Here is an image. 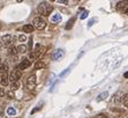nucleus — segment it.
<instances>
[{
  "mask_svg": "<svg viewBox=\"0 0 128 118\" xmlns=\"http://www.w3.org/2000/svg\"><path fill=\"white\" fill-rule=\"evenodd\" d=\"M53 11V6L51 4H48L46 1H42L37 6V13L39 16H48Z\"/></svg>",
  "mask_w": 128,
  "mask_h": 118,
  "instance_id": "1",
  "label": "nucleus"
},
{
  "mask_svg": "<svg viewBox=\"0 0 128 118\" xmlns=\"http://www.w3.org/2000/svg\"><path fill=\"white\" fill-rule=\"evenodd\" d=\"M32 26L35 29H38V30H43L46 27V21L44 20L43 16H36L32 21Z\"/></svg>",
  "mask_w": 128,
  "mask_h": 118,
  "instance_id": "2",
  "label": "nucleus"
},
{
  "mask_svg": "<svg viewBox=\"0 0 128 118\" xmlns=\"http://www.w3.org/2000/svg\"><path fill=\"white\" fill-rule=\"evenodd\" d=\"M22 78V72L18 70H13L10 72V74L8 75V81L10 82H15V81H20V79Z\"/></svg>",
  "mask_w": 128,
  "mask_h": 118,
  "instance_id": "3",
  "label": "nucleus"
},
{
  "mask_svg": "<svg viewBox=\"0 0 128 118\" xmlns=\"http://www.w3.org/2000/svg\"><path fill=\"white\" fill-rule=\"evenodd\" d=\"M15 37L12 35H9V34H6V35H4L1 38H0V41H1V43H2V45H5V46H10V45L13 44V42H14Z\"/></svg>",
  "mask_w": 128,
  "mask_h": 118,
  "instance_id": "4",
  "label": "nucleus"
},
{
  "mask_svg": "<svg viewBox=\"0 0 128 118\" xmlns=\"http://www.w3.org/2000/svg\"><path fill=\"white\" fill-rule=\"evenodd\" d=\"M42 49H43L42 45H40V44H37V45H36V47H35V50H34L32 52L30 53L29 58L31 59V60H35V59L39 58L40 53H42ZM31 60H30V62H31Z\"/></svg>",
  "mask_w": 128,
  "mask_h": 118,
  "instance_id": "5",
  "label": "nucleus"
},
{
  "mask_svg": "<svg viewBox=\"0 0 128 118\" xmlns=\"http://www.w3.org/2000/svg\"><path fill=\"white\" fill-rule=\"evenodd\" d=\"M127 6H128V0H121L116 5V12L119 13H124L127 11Z\"/></svg>",
  "mask_w": 128,
  "mask_h": 118,
  "instance_id": "6",
  "label": "nucleus"
},
{
  "mask_svg": "<svg viewBox=\"0 0 128 118\" xmlns=\"http://www.w3.org/2000/svg\"><path fill=\"white\" fill-rule=\"evenodd\" d=\"M30 65H31L30 59L23 58V59H22V62L18 64V68H16V70H18V71H23V70H27V68H29Z\"/></svg>",
  "mask_w": 128,
  "mask_h": 118,
  "instance_id": "7",
  "label": "nucleus"
},
{
  "mask_svg": "<svg viewBox=\"0 0 128 118\" xmlns=\"http://www.w3.org/2000/svg\"><path fill=\"white\" fill-rule=\"evenodd\" d=\"M27 87H28V89H30V90L35 89V87H36V75L35 74H32V75H30V77L28 78Z\"/></svg>",
  "mask_w": 128,
  "mask_h": 118,
  "instance_id": "8",
  "label": "nucleus"
},
{
  "mask_svg": "<svg viewBox=\"0 0 128 118\" xmlns=\"http://www.w3.org/2000/svg\"><path fill=\"white\" fill-rule=\"evenodd\" d=\"M0 85L2 87H6L8 85V74H7V72L0 74Z\"/></svg>",
  "mask_w": 128,
  "mask_h": 118,
  "instance_id": "9",
  "label": "nucleus"
},
{
  "mask_svg": "<svg viewBox=\"0 0 128 118\" xmlns=\"http://www.w3.org/2000/svg\"><path fill=\"white\" fill-rule=\"evenodd\" d=\"M61 15L59 14V13H57V14H53L52 16H51L50 19V22L51 23H53V24H57V23H60L61 22Z\"/></svg>",
  "mask_w": 128,
  "mask_h": 118,
  "instance_id": "10",
  "label": "nucleus"
},
{
  "mask_svg": "<svg viewBox=\"0 0 128 118\" xmlns=\"http://www.w3.org/2000/svg\"><path fill=\"white\" fill-rule=\"evenodd\" d=\"M122 98H124V93H122V92H118L116 95H114L113 102H114L116 104L122 103Z\"/></svg>",
  "mask_w": 128,
  "mask_h": 118,
  "instance_id": "11",
  "label": "nucleus"
},
{
  "mask_svg": "<svg viewBox=\"0 0 128 118\" xmlns=\"http://www.w3.org/2000/svg\"><path fill=\"white\" fill-rule=\"evenodd\" d=\"M35 30V28H34L32 24H24L23 27H22V31H23L24 34H31Z\"/></svg>",
  "mask_w": 128,
  "mask_h": 118,
  "instance_id": "12",
  "label": "nucleus"
},
{
  "mask_svg": "<svg viewBox=\"0 0 128 118\" xmlns=\"http://www.w3.org/2000/svg\"><path fill=\"white\" fill-rule=\"evenodd\" d=\"M64 54H65L64 50L59 49V50H57L56 52H54V54H53V59H54V60H60V59H61V58L64 57Z\"/></svg>",
  "mask_w": 128,
  "mask_h": 118,
  "instance_id": "13",
  "label": "nucleus"
},
{
  "mask_svg": "<svg viewBox=\"0 0 128 118\" xmlns=\"http://www.w3.org/2000/svg\"><path fill=\"white\" fill-rule=\"evenodd\" d=\"M46 67V64H45L44 62H42V60H38V62L35 63V68L36 70H43V68Z\"/></svg>",
  "mask_w": 128,
  "mask_h": 118,
  "instance_id": "14",
  "label": "nucleus"
},
{
  "mask_svg": "<svg viewBox=\"0 0 128 118\" xmlns=\"http://www.w3.org/2000/svg\"><path fill=\"white\" fill-rule=\"evenodd\" d=\"M7 52H8V54L9 56H16V54H18V50H16V47L14 46V45H13V46H9L8 47V51H7Z\"/></svg>",
  "mask_w": 128,
  "mask_h": 118,
  "instance_id": "15",
  "label": "nucleus"
},
{
  "mask_svg": "<svg viewBox=\"0 0 128 118\" xmlns=\"http://www.w3.org/2000/svg\"><path fill=\"white\" fill-rule=\"evenodd\" d=\"M16 50H18V52H20V53H26L27 52V46L24 44H21L16 47Z\"/></svg>",
  "mask_w": 128,
  "mask_h": 118,
  "instance_id": "16",
  "label": "nucleus"
},
{
  "mask_svg": "<svg viewBox=\"0 0 128 118\" xmlns=\"http://www.w3.org/2000/svg\"><path fill=\"white\" fill-rule=\"evenodd\" d=\"M107 96H108V93H107V92L102 93V94L99 95L98 97H97V101H98V102H100V101H103V100H106Z\"/></svg>",
  "mask_w": 128,
  "mask_h": 118,
  "instance_id": "17",
  "label": "nucleus"
},
{
  "mask_svg": "<svg viewBox=\"0 0 128 118\" xmlns=\"http://www.w3.org/2000/svg\"><path fill=\"white\" fill-rule=\"evenodd\" d=\"M8 71V65L7 64H0V74L6 73Z\"/></svg>",
  "mask_w": 128,
  "mask_h": 118,
  "instance_id": "18",
  "label": "nucleus"
},
{
  "mask_svg": "<svg viewBox=\"0 0 128 118\" xmlns=\"http://www.w3.org/2000/svg\"><path fill=\"white\" fill-rule=\"evenodd\" d=\"M75 20H76V19H75V18L70 19V20L68 21V23L66 24V29H67V30H68V29H70L72 27L74 26V23H75Z\"/></svg>",
  "mask_w": 128,
  "mask_h": 118,
  "instance_id": "19",
  "label": "nucleus"
},
{
  "mask_svg": "<svg viewBox=\"0 0 128 118\" xmlns=\"http://www.w3.org/2000/svg\"><path fill=\"white\" fill-rule=\"evenodd\" d=\"M10 88H12V90H16V89L20 88V81H15V82H12V85H10Z\"/></svg>",
  "mask_w": 128,
  "mask_h": 118,
  "instance_id": "20",
  "label": "nucleus"
},
{
  "mask_svg": "<svg viewBox=\"0 0 128 118\" xmlns=\"http://www.w3.org/2000/svg\"><path fill=\"white\" fill-rule=\"evenodd\" d=\"M7 115H9V116H14V115H16V110L13 108V106H9L8 109H7Z\"/></svg>",
  "mask_w": 128,
  "mask_h": 118,
  "instance_id": "21",
  "label": "nucleus"
},
{
  "mask_svg": "<svg viewBox=\"0 0 128 118\" xmlns=\"http://www.w3.org/2000/svg\"><path fill=\"white\" fill-rule=\"evenodd\" d=\"M27 39H28V38H27V36L24 35V34H22V35L18 36V41L21 42V43H24V42L27 41Z\"/></svg>",
  "mask_w": 128,
  "mask_h": 118,
  "instance_id": "22",
  "label": "nucleus"
},
{
  "mask_svg": "<svg viewBox=\"0 0 128 118\" xmlns=\"http://www.w3.org/2000/svg\"><path fill=\"white\" fill-rule=\"evenodd\" d=\"M122 103H124V105H125V106L128 105V95H127V94L124 95V98H122Z\"/></svg>",
  "mask_w": 128,
  "mask_h": 118,
  "instance_id": "23",
  "label": "nucleus"
},
{
  "mask_svg": "<svg viewBox=\"0 0 128 118\" xmlns=\"http://www.w3.org/2000/svg\"><path fill=\"white\" fill-rule=\"evenodd\" d=\"M7 95H8L9 98H14L15 97V94H14V92H13V90H9V92L7 93Z\"/></svg>",
  "mask_w": 128,
  "mask_h": 118,
  "instance_id": "24",
  "label": "nucleus"
},
{
  "mask_svg": "<svg viewBox=\"0 0 128 118\" xmlns=\"http://www.w3.org/2000/svg\"><path fill=\"white\" fill-rule=\"evenodd\" d=\"M6 95V92H5V89L4 88H0V97H4Z\"/></svg>",
  "mask_w": 128,
  "mask_h": 118,
  "instance_id": "25",
  "label": "nucleus"
},
{
  "mask_svg": "<svg viewBox=\"0 0 128 118\" xmlns=\"http://www.w3.org/2000/svg\"><path fill=\"white\" fill-rule=\"evenodd\" d=\"M95 118H108V117H106L105 115H97Z\"/></svg>",
  "mask_w": 128,
  "mask_h": 118,
  "instance_id": "26",
  "label": "nucleus"
},
{
  "mask_svg": "<svg viewBox=\"0 0 128 118\" xmlns=\"http://www.w3.org/2000/svg\"><path fill=\"white\" fill-rule=\"evenodd\" d=\"M86 16H88V12H84V14L82 15V16H81V19H86Z\"/></svg>",
  "mask_w": 128,
  "mask_h": 118,
  "instance_id": "27",
  "label": "nucleus"
},
{
  "mask_svg": "<svg viewBox=\"0 0 128 118\" xmlns=\"http://www.w3.org/2000/svg\"><path fill=\"white\" fill-rule=\"evenodd\" d=\"M39 109H40V108H36V109H34V110H32V111H31V115H34V113H35V112H36V111H38V110H39Z\"/></svg>",
  "mask_w": 128,
  "mask_h": 118,
  "instance_id": "28",
  "label": "nucleus"
},
{
  "mask_svg": "<svg viewBox=\"0 0 128 118\" xmlns=\"http://www.w3.org/2000/svg\"><path fill=\"white\" fill-rule=\"evenodd\" d=\"M59 3L60 4H66V3H68V0H59Z\"/></svg>",
  "mask_w": 128,
  "mask_h": 118,
  "instance_id": "29",
  "label": "nucleus"
},
{
  "mask_svg": "<svg viewBox=\"0 0 128 118\" xmlns=\"http://www.w3.org/2000/svg\"><path fill=\"white\" fill-rule=\"evenodd\" d=\"M2 46H4V45H2V43H1V41H0V49H1Z\"/></svg>",
  "mask_w": 128,
  "mask_h": 118,
  "instance_id": "30",
  "label": "nucleus"
},
{
  "mask_svg": "<svg viewBox=\"0 0 128 118\" xmlns=\"http://www.w3.org/2000/svg\"><path fill=\"white\" fill-rule=\"evenodd\" d=\"M16 1H18V3H22V1H23V0H16Z\"/></svg>",
  "mask_w": 128,
  "mask_h": 118,
  "instance_id": "31",
  "label": "nucleus"
},
{
  "mask_svg": "<svg viewBox=\"0 0 128 118\" xmlns=\"http://www.w3.org/2000/svg\"><path fill=\"white\" fill-rule=\"evenodd\" d=\"M51 1H54V0H51Z\"/></svg>",
  "mask_w": 128,
  "mask_h": 118,
  "instance_id": "32",
  "label": "nucleus"
},
{
  "mask_svg": "<svg viewBox=\"0 0 128 118\" xmlns=\"http://www.w3.org/2000/svg\"><path fill=\"white\" fill-rule=\"evenodd\" d=\"M0 62H1V59H0Z\"/></svg>",
  "mask_w": 128,
  "mask_h": 118,
  "instance_id": "33",
  "label": "nucleus"
}]
</instances>
